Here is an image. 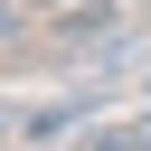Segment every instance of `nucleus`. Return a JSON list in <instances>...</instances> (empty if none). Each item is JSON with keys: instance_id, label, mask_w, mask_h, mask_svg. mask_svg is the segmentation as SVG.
Here are the masks:
<instances>
[{"instance_id": "nucleus-1", "label": "nucleus", "mask_w": 151, "mask_h": 151, "mask_svg": "<svg viewBox=\"0 0 151 151\" xmlns=\"http://www.w3.org/2000/svg\"><path fill=\"white\" fill-rule=\"evenodd\" d=\"M76 151H151V123H123V132H104V142H76Z\"/></svg>"}, {"instance_id": "nucleus-2", "label": "nucleus", "mask_w": 151, "mask_h": 151, "mask_svg": "<svg viewBox=\"0 0 151 151\" xmlns=\"http://www.w3.org/2000/svg\"><path fill=\"white\" fill-rule=\"evenodd\" d=\"M9 19H19V9H9V0H0V38H9Z\"/></svg>"}, {"instance_id": "nucleus-3", "label": "nucleus", "mask_w": 151, "mask_h": 151, "mask_svg": "<svg viewBox=\"0 0 151 151\" xmlns=\"http://www.w3.org/2000/svg\"><path fill=\"white\" fill-rule=\"evenodd\" d=\"M38 9H57V0H38Z\"/></svg>"}, {"instance_id": "nucleus-4", "label": "nucleus", "mask_w": 151, "mask_h": 151, "mask_svg": "<svg viewBox=\"0 0 151 151\" xmlns=\"http://www.w3.org/2000/svg\"><path fill=\"white\" fill-rule=\"evenodd\" d=\"M142 9H151V0H142Z\"/></svg>"}]
</instances>
